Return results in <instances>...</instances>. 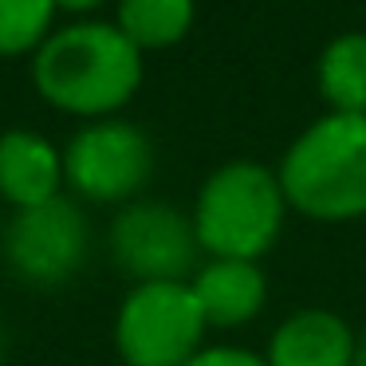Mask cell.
Masks as SVG:
<instances>
[{"mask_svg":"<svg viewBox=\"0 0 366 366\" xmlns=\"http://www.w3.org/2000/svg\"><path fill=\"white\" fill-rule=\"evenodd\" d=\"M315 83L335 114H366V32H342L319 51Z\"/></svg>","mask_w":366,"mask_h":366,"instance_id":"11","label":"cell"},{"mask_svg":"<svg viewBox=\"0 0 366 366\" xmlns=\"http://www.w3.org/2000/svg\"><path fill=\"white\" fill-rule=\"evenodd\" d=\"M91 229L75 201H48L36 209H16L4 229V260L24 284H64L87 260Z\"/></svg>","mask_w":366,"mask_h":366,"instance_id":"7","label":"cell"},{"mask_svg":"<svg viewBox=\"0 0 366 366\" xmlns=\"http://www.w3.org/2000/svg\"><path fill=\"white\" fill-rule=\"evenodd\" d=\"M185 366H268V362L244 347H201Z\"/></svg>","mask_w":366,"mask_h":366,"instance_id":"14","label":"cell"},{"mask_svg":"<svg viewBox=\"0 0 366 366\" xmlns=\"http://www.w3.org/2000/svg\"><path fill=\"white\" fill-rule=\"evenodd\" d=\"M284 201L311 221L366 217V114L315 119L276 169Z\"/></svg>","mask_w":366,"mask_h":366,"instance_id":"2","label":"cell"},{"mask_svg":"<svg viewBox=\"0 0 366 366\" xmlns=\"http://www.w3.org/2000/svg\"><path fill=\"white\" fill-rule=\"evenodd\" d=\"M197 307L209 327H240L260 315L268 280L256 260H209L189 280Z\"/></svg>","mask_w":366,"mask_h":366,"instance_id":"10","label":"cell"},{"mask_svg":"<svg viewBox=\"0 0 366 366\" xmlns=\"http://www.w3.org/2000/svg\"><path fill=\"white\" fill-rule=\"evenodd\" d=\"M32 79L51 107L99 122L127 107L142 87V51L114 24L79 20L40 44Z\"/></svg>","mask_w":366,"mask_h":366,"instance_id":"1","label":"cell"},{"mask_svg":"<svg viewBox=\"0 0 366 366\" xmlns=\"http://www.w3.org/2000/svg\"><path fill=\"white\" fill-rule=\"evenodd\" d=\"M4 350H9V335H4V323H0V362H4Z\"/></svg>","mask_w":366,"mask_h":366,"instance_id":"17","label":"cell"},{"mask_svg":"<svg viewBox=\"0 0 366 366\" xmlns=\"http://www.w3.org/2000/svg\"><path fill=\"white\" fill-rule=\"evenodd\" d=\"M355 342L358 335L350 323L335 311L307 307L287 315L284 323L272 331L268 366H355Z\"/></svg>","mask_w":366,"mask_h":366,"instance_id":"8","label":"cell"},{"mask_svg":"<svg viewBox=\"0 0 366 366\" xmlns=\"http://www.w3.org/2000/svg\"><path fill=\"white\" fill-rule=\"evenodd\" d=\"M56 4L51 0H0V56H24L40 51L51 36Z\"/></svg>","mask_w":366,"mask_h":366,"instance_id":"13","label":"cell"},{"mask_svg":"<svg viewBox=\"0 0 366 366\" xmlns=\"http://www.w3.org/2000/svg\"><path fill=\"white\" fill-rule=\"evenodd\" d=\"M154 169V146L142 127L122 119H99L83 127L64 150V182L83 201L114 205L130 201Z\"/></svg>","mask_w":366,"mask_h":366,"instance_id":"5","label":"cell"},{"mask_svg":"<svg viewBox=\"0 0 366 366\" xmlns=\"http://www.w3.org/2000/svg\"><path fill=\"white\" fill-rule=\"evenodd\" d=\"M51 4H56V12H91L103 0H51Z\"/></svg>","mask_w":366,"mask_h":366,"instance_id":"15","label":"cell"},{"mask_svg":"<svg viewBox=\"0 0 366 366\" xmlns=\"http://www.w3.org/2000/svg\"><path fill=\"white\" fill-rule=\"evenodd\" d=\"M197 252L193 221L158 201H134L111 224L114 264L138 284H185Z\"/></svg>","mask_w":366,"mask_h":366,"instance_id":"6","label":"cell"},{"mask_svg":"<svg viewBox=\"0 0 366 366\" xmlns=\"http://www.w3.org/2000/svg\"><path fill=\"white\" fill-rule=\"evenodd\" d=\"M284 213L280 177L260 162L237 158L205 177L193 205V232L213 260H260L276 244Z\"/></svg>","mask_w":366,"mask_h":366,"instance_id":"3","label":"cell"},{"mask_svg":"<svg viewBox=\"0 0 366 366\" xmlns=\"http://www.w3.org/2000/svg\"><path fill=\"white\" fill-rule=\"evenodd\" d=\"M114 28L138 51L174 48L193 28V0H119Z\"/></svg>","mask_w":366,"mask_h":366,"instance_id":"12","label":"cell"},{"mask_svg":"<svg viewBox=\"0 0 366 366\" xmlns=\"http://www.w3.org/2000/svg\"><path fill=\"white\" fill-rule=\"evenodd\" d=\"M205 327L189 284H138L119 307L114 347L127 366H185Z\"/></svg>","mask_w":366,"mask_h":366,"instance_id":"4","label":"cell"},{"mask_svg":"<svg viewBox=\"0 0 366 366\" xmlns=\"http://www.w3.org/2000/svg\"><path fill=\"white\" fill-rule=\"evenodd\" d=\"M64 189V154L36 130L0 134V197L16 209H36Z\"/></svg>","mask_w":366,"mask_h":366,"instance_id":"9","label":"cell"},{"mask_svg":"<svg viewBox=\"0 0 366 366\" xmlns=\"http://www.w3.org/2000/svg\"><path fill=\"white\" fill-rule=\"evenodd\" d=\"M355 366H366V327H362V335H358V342H355Z\"/></svg>","mask_w":366,"mask_h":366,"instance_id":"16","label":"cell"}]
</instances>
